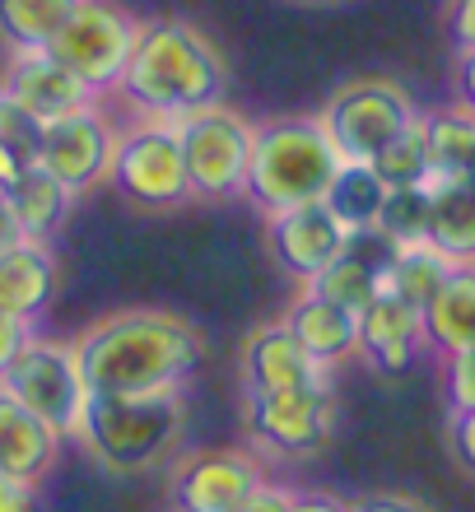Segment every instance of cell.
Segmentation results:
<instances>
[{
	"mask_svg": "<svg viewBox=\"0 0 475 512\" xmlns=\"http://www.w3.org/2000/svg\"><path fill=\"white\" fill-rule=\"evenodd\" d=\"M89 391H173L201 368V326L163 308L108 312L70 340Z\"/></svg>",
	"mask_w": 475,
	"mask_h": 512,
	"instance_id": "obj_1",
	"label": "cell"
},
{
	"mask_svg": "<svg viewBox=\"0 0 475 512\" xmlns=\"http://www.w3.org/2000/svg\"><path fill=\"white\" fill-rule=\"evenodd\" d=\"M229 70L215 42L182 19L136 24V47L126 56L117 94L140 117H187V112L224 103Z\"/></svg>",
	"mask_w": 475,
	"mask_h": 512,
	"instance_id": "obj_2",
	"label": "cell"
},
{
	"mask_svg": "<svg viewBox=\"0 0 475 512\" xmlns=\"http://www.w3.org/2000/svg\"><path fill=\"white\" fill-rule=\"evenodd\" d=\"M177 438H182V387L89 391L80 429H75L70 443H80L108 471L136 475L173 457Z\"/></svg>",
	"mask_w": 475,
	"mask_h": 512,
	"instance_id": "obj_3",
	"label": "cell"
},
{
	"mask_svg": "<svg viewBox=\"0 0 475 512\" xmlns=\"http://www.w3.org/2000/svg\"><path fill=\"white\" fill-rule=\"evenodd\" d=\"M340 163L345 159H340V149L331 145V135L317 117H275V122L257 126L243 196L261 215L326 201Z\"/></svg>",
	"mask_w": 475,
	"mask_h": 512,
	"instance_id": "obj_4",
	"label": "cell"
},
{
	"mask_svg": "<svg viewBox=\"0 0 475 512\" xmlns=\"http://www.w3.org/2000/svg\"><path fill=\"white\" fill-rule=\"evenodd\" d=\"M108 182L112 191H122V201L140 205V210H173V205L191 201V177L173 117H140V122L122 126Z\"/></svg>",
	"mask_w": 475,
	"mask_h": 512,
	"instance_id": "obj_5",
	"label": "cell"
},
{
	"mask_svg": "<svg viewBox=\"0 0 475 512\" xmlns=\"http://www.w3.org/2000/svg\"><path fill=\"white\" fill-rule=\"evenodd\" d=\"M177 122V140H182V159H187L191 196L201 201H229L247 191V168H252V145H257V126L243 112L224 108H201Z\"/></svg>",
	"mask_w": 475,
	"mask_h": 512,
	"instance_id": "obj_6",
	"label": "cell"
},
{
	"mask_svg": "<svg viewBox=\"0 0 475 512\" xmlns=\"http://www.w3.org/2000/svg\"><path fill=\"white\" fill-rule=\"evenodd\" d=\"M415 117H420L415 98L396 80H382V75L340 84L317 112V122L326 126L331 145L340 149V159L354 163H373Z\"/></svg>",
	"mask_w": 475,
	"mask_h": 512,
	"instance_id": "obj_7",
	"label": "cell"
},
{
	"mask_svg": "<svg viewBox=\"0 0 475 512\" xmlns=\"http://www.w3.org/2000/svg\"><path fill=\"white\" fill-rule=\"evenodd\" d=\"M0 387L10 391L19 405H28L38 419H47L61 438H75L84 415V401H89V387H84L80 359H75V345L70 340H52V336H28V345L19 350Z\"/></svg>",
	"mask_w": 475,
	"mask_h": 512,
	"instance_id": "obj_8",
	"label": "cell"
},
{
	"mask_svg": "<svg viewBox=\"0 0 475 512\" xmlns=\"http://www.w3.org/2000/svg\"><path fill=\"white\" fill-rule=\"evenodd\" d=\"M131 47H136V19L122 14L112 0H84L80 10L70 14V24L52 38L47 52L103 98L122 80Z\"/></svg>",
	"mask_w": 475,
	"mask_h": 512,
	"instance_id": "obj_9",
	"label": "cell"
},
{
	"mask_svg": "<svg viewBox=\"0 0 475 512\" xmlns=\"http://www.w3.org/2000/svg\"><path fill=\"white\" fill-rule=\"evenodd\" d=\"M247 433L266 452L280 457H313L336 433V387H303V391H247Z\"/></svg>",
	"mask_w": 475,
	"mask_h": 512,
	"instance_id": "obj_10",
	"label": "cell"
},
{
	"mask_svg": "<svg viewBox=\"0 0 475 512\" xmlns=\"http://www.w3.org/2000/svg\"><path fill=\"white\" fill-rule=\"evenodd\" d=\"M112 149H117V126L98 103H89V108H75L42 126V145L33 163L80 196V191H94L98 182H108Z\"/></svg>",
	"mask_w": 475,
	"mask_h": 512,
	"instance_id": "obj_11",
	"label": "cell"
},
{
	"mask_svg": "<svg viewBox=\"0 0 475 512\" xmlns=\"http://www.w3.org/2000/svg\"><path fill=\"white\" fill-rule=\"evenodd\" d=\"M266 471L252 452L238 447H205L177 461L173 471V508L177 512H238L257 489Z\"/></svg>",
	"mask_w": 475,
	"mask_h": 512,
	"instance_id": "obj_12",
	"label": "cell"
},
{
	"mask_svg": "<svg viewBox=\"0 0 475 512\" xmlns=\"http://www.w3.org/2000/svg\"><path fill=\"white\" fill-rule=\"evenodd\" d=\"M345 238H350V229L326 210V201L266 215V247H271L275 266L299 284L317 280V275L345 252Z\"/></svg>",
	"mask_w": 475,
	"mask_h": 512,
	"instance_id": "obj_13",
	"label": "cell"
},
{
	"mask_svg": "<svg viewBox=\"0 0 475 512\" xmlns=\"http://www.w3.org/2000/svg\"><path fill=\"white\" fill-rule=\"evenodd\" d=\"M243 382L252 396L266 391H303V387H331V368H322L313 354L303 350L294 331L280 322H261L243 340Z\"/></svg>",
	"mask_w": 475,
	"mask_h": 512,
	"instance_id": "obj_14",
	"label": "cell"
},
{
	"mask_svg": "<svg viewBox=\"0 0 475 512\" xmlns=\"http://www.w3.org/2000/svg\"><path fill=\"white\" fill-rule=\"evenodd\" d=\"M0 89H5L19 108L33 112L42 126L56 122V117H66V112H75V108L98 103L94 89H89L75 70L61 66L52 52H14Z\"/></svg>",
	"mask_w": 475,
	"mask_h": 512,
	"instance_id": "obj_15",
	"label": "cell"
},
{
	"mask_svg": "<svg viewBox=\"0 0 475 512\" xmlns=\"http://www.w3.org/2000/svg\"><path fill=\"white\" fill-rule=\"evenodd\" d=\"M424 350H429V345H424L420 308L406 303V298L387 294V289H378L373 303L359 312V354H364L378 373L396 378V373H406Z\"/></svg>",
	"mask_w": 475,
	"mask_h": 512,
	"instance_id": "obj_16",
	"label": "cell"
},
{
	"mask_svg": "<svg viewBox=\"0 0 475 512\" xmlns=\"http://www.w3.org/2000/svg\"><path fill=\"white\" fill-rule=\"evenodd\" d=\"M66 452V438L0 387V475L42 485Z\"/></svg>",
	"mask_w": 475,
	"mask_h": 512,
	"instance_id": "obj_17",
	"label": "cell"
},
{
	"mask_svg": "<svg viewBox=\"0 0 475 512\" xmlns=\"http://www.w3.org/2000/svg\"><path fill=\"white\" fill-rule=\"evenodd\" d=\"M56 298V252L52 243H14L0 252V312H10L19 322H38Z\"/></svg>",
	"mask_w": 475,
	"mask_h": 512,
	"instance_id": "obj_18",
	"label": "cell"
},
{
	"mask_svg": "<svg viewBox=\"0 0 475 512\" xmlns=\"http://www.w3.org/2000/svg\"><path fill=\"white\" fill-rule=\"evenodd\" d=\"M285 326L294 331V340H299L322 368H336V364H345V359L359 354V317L345 312L340 303H326V298L313 294L308 284H303L299 298L289 303Z\"/></svg>",
	"mask_w": 475,
	"mask_h": 512,
	"instance_id": "obj_19",
	"label": "cell"
},
{
	"mask_svg": "<svg viewBox=\"0 0 475 512\" xmlns=\"http://www.w3.org/2000/svg\"><path fill=\"white\" fill-rule=\"evenodd\" d=\"M420 322H424V345L438 350L443 359L471 350L475 345V261L452 266L443 289L420 308Z\"/></svg>",
	"mask_w": 475,
	"mask_h": 512,
	"instance_id": "obj_20",
	"label": "cell"
},
{
	"mask_svg": "<svg viewBox=\"0 0 475 512\" xmlns=\"http://www.w3.org/2000/svg\"><path fill=\"white\" fill-rule=\"evenodd\" d=\"M424 187L434 191L429 243L452 261H475V177H438L429 173Z\"/></svg>",
	"mask_w": 475,
	"mask_h": 512,
	"instance_id": "obj_21",
	"label": "cell"
},
{
	"mask_svg": "<svg viewBox=\"0 0 475 512\" xmlns=\"http://www.w3.org/2000/svg\"><path fill=\"white\" fill-rule=\"evenodd\" d=\"M5 196H10L24 238H33V243H52V233L66 224L70 205H75V191H66L52 173H42L38 163H28L24 173L5 187Z\"/></svg>",
	"mask_w": 475,
	"mask_h": 512,
	"instance_id": "obj_22",
	"label": "cell"
},
{
	"mask_svg": "<svg viewBox=\"0 0 475 512\" xmlns=\"http://www.w3.org/2000/svg\"><path fill=\"white\" fill-rule=\"evenodd\" d=\"M429 163L438 177H475V112L471 108H438L420 112Z\"/></svg>",
	"mask_w": 475,
	"mask_h": 512,
	"instance_id": "obj_23",
	"label": "cell"
},
{
	"mask_svg": "<svg viewBox=\"0 0 475 512\" xmlns=\"http://www.w3.org/2000/svg\"><path fill=\"white\" fill-rule=\"evenodd\" d=\"M84 0H0V38L14 52H47Z\"/></svg>",
	"mask_w": 475,
	"mask_h": 512,
	"instance_id": "obj_24",
	"label": "cell"
},
{
	"mask_svg": "<svg viewBox=\"0 0 475 512\" xmlns=\"http://www.w3.org/2000/svg\"><path fill=\"white\" fill-rule=\"evenodd\" d=\"M387 191L392 187L373 173V163L345 159L340 163V173H336V182H331V191H326V210H331L345 229H368V224H378Z\"/></svg>",
	"mask_w": 475,
	"mask_h": 512,
	"instance_id": "obj_25",
	"label": "cell"
},
{
	"mask_svg": "<svg viewBox=\"0 0 475 512\" xmlns=\"http://www.w3.org/2000/svg\"><path fill=\"white\" fill-rule=\"evenodd\" d=\"M452 266H462V261L443 256L434 243H410V247L396 252V261H392V270H387L382 289L396 294V298H406V303H415V308H424V303L443 289V280L452 275Z\"/></svg>",
	"mask_w": 475,
	"mask_h": 512,
	"instance_id": "obj_26",
	"label": "cell"
},
{
	"mask_svg": "<svg viewBox=\"0 0 475 512\" xmlns=\"http://www.w3.org/2000/svg\"><path fill=\"white\" fill-rule=\"evenodd\" d=\"M373 173H378L387 187H420V182H429L434 163H429V140H424L420 117H415V122H410L406 131L396 135L392 145L373 159Z\"/></svg>",
	"mask_w": 475,
	"mask_h": 512,
	"instance_id": "obj_27",
	"label": "cell"
},
{
	"mask_svg": "<svg viewBox=\"0 0 475 512\" xmlns=\"http://www.w3.org/2000/svg\"><path fill=\"white\" fill-rule=\"evenodd\" d=\"M429 215H434V191L424 187H392L387 201H382L378 229L392 233L401 247L410 243H429Z\"/></svg>",
	"mask_w": 475,
	"mask_h": 512,
	"instance_id": "obj_28",
	"label": "cell"
},
{
	"mask_svg": "<svg viewBox=\"0 0 475 512\" xmlns=\"http://www.w3.org/2000/svg\"><path fill=\"white\" fill-rule=\"evenodd\" d=\"M308 289H313V294H322L326 303H340L345 312H354V317H359V312L373 303V294L382 289V280L373 275V270L359 266L354 256L340 252L336 261H331V266L317 275V280H308Z\"/></svg>",
	"mask_w": 475,
	"mask_h": 512,
	"instance_id": "obj_29",
	"label": "cell"
},
{
	"mask_svg": "<svg viewBox=\"0 0 475 512\" xmlns=\"http://www.w3.org/2000/svg\"><path fill=\"white\" fill-rule=\"evenodd\" d=\"M0 145H10L24 163L38 159V145H42V122L28 108H19L5 89H0Z\"/></svg>",
	"mask_w": 475,
	"mask_h": 512,
	"instance_id": "obj_30",
	"label": "cell"
},
{
	"mask_svg": "<svg viewBox=\"0 0 475 512\" xmlns=\"http://www.w3.org/2000/svg\"><path fill=\"white\" fill-rule=\"evenodd\" d=\"M396 252H401V243H396L392 233H382L378 224H368V229H350V238H345V256H354V261H359L364 270H373L378 280H387Z\"/></svg>",
	"mask_w": 475,
	"mask_h": 512,
	"instance_id": "obj_31",
	"label": "cell"
},
{
	"mask_svg": "<svg viewBox=\"0 0 475 512\" xmlns=\"http://www.w3.org/2000/svg\"><path fill=\"white\" fill-rule=\"evenodd\" d=\"M443 396H448V410H475V345L462 354H448V364H443Z\"/></svg>",
	"mask_w": 475,
	"mask_h": 512,
	"instance_id": "obj_32",
	"label": "cell"
},
{
	"mask_svg": "<svg viewBox=\"0 0 475 512\" xmlns=\"http://www.w3.org/2000/svg\"><path fill=\"white\" fill-rule=\"evenodd\" d=\"M448 443L452 457L475 475V410H448Z\"/></svg>",
	"mask_w": 475,
	"mask_h": 512,
	"instance_id": "obj_33",
	"label": "cell"
},
{
	"mask_svg": "<svg viewBox=\"0 0 475 512\" xmlns=\"http://www.w3.org/2000/svg\"><path fill=\"white\" fill-rule=\"evenodd\" d=\"M448 38L457 52H475V0H448Z\"/></svg>",
	"mask_w": 475,
	"mask_h": 512,
	"instance_id": "obj_34",
	"label": "cell"
},
{
	"mask_svg": "<svg viewBox=\"0 0 475 512\" xmlns=\"http://www.w3.org/2000/svg\"><path fill=\"white\" fill-rule=\"evenodd\" d=\"M28 336H33V326L19 322V317H10V312H0V378H5V368L19 359V350L28 345Z\"/></svg>",
	"mask_w": 475,
	"mask_h": 512,
	"instance_id": "obj_35",
	"label": "cell"
},
{
	"mask_svg": "<svg viewBox=\"0 0 475 512\" xmlns=\"http://www.w3.org/2000/svg\"><path fill=\"white\" fill-rule=\"evenodd\" d=\"M0 512H38V485L0 475Z\"/></svg>",
	"mask_w": 475,
	"mask_h": 512,
	"instance_id": "obj_36",
	"label": "cell"
},
{
	"mask_svg": "<svg viewBox=\"0 0 475 512\" xmlns=\"http://www.w3.org/2000/svg\"><path fill=\"white\" fill-rule=\"evenodd\" d=\"M289 508H294V489L271 485V480H266V485H261L238 512H289Z\"/></svg>",
	"mask_w": 475,
	"mask_h": 512,
	"instance_id": "obj_37",
	"label": "cell"
},
{
	"mask_svg": "<svg viewBox=\"0 0 475 512\" xmlns=\"http://www.w3.org/2000/svg\"><path fill=\"white\" fill-rule=\"evenodd\" d=\"M354 512H429L424 503L406 499V494H373V499H359Z\"/></svg>",
	"mask_w": 475,
	"mask_h": 512,
	"instance_id": "obj_38",
	"label": "cell"
},
{
	"mask_svg": "<svg viewBox=\"0 0 475 512\" xmlns=\"http://www.w3.org/2000/svg\"><path fill=\"white\" fill-rule=\"evenodd\" d=\"M289 512H354V503H340L336 494H317V489H308V494L294 489V508Z\"/></svg>",
	"mask_w": 475,
	"mask_h": 512,
	"instance_id": "obj_39",
	"label": "cell"
},
{
	"mask_svg": "<svg viewBox=\"0 0 475 512\" xmlns=\"http://www.w3.org/2000/svg\"><path fill=\"white\" fill-rule=\"evenodd\" d=\"M457 103L475 112V52H457Z\"/></svg>",
	"mask_w": 475,
	"mask_h": 512,
	"instance_id": "obj_40",
	"label": "cell"
},
{
	"mask_svg": "<svg viewBox=\"0 0 475 512\" xmlns=\"http://www.w3.org/2000/svg\"><path fill=\"white\" fill-rule=\"evenodd\" d=\"M14 243H24V229H19V219H14L10 196L0 191V252H10Z\"/></svg>",
	"mask_w": 475,
	"mask_h": 512,
	"instance_id": "obj_41",
	"label": "cell"
},
{
	"mask_svg": "<svg viewBox=\"0 0 475 512\" xmlns=\"http://www.w3.org/2000/svg\"><path fill=\"white\" fill-rule=\"evenodd\" d=\"M24 168H28V163L19 159V154H14L10 145H0V191L10 187V182H14V177H19V173H24Z\"/></svg>",
	"mask_w": 475,
	"mask_h": 512,
	"instance_id": "obj_42",
	"label": "cell"
},
{
	"mask_svg": "<svg viewBox=\"0 0 475 512\" xmlns=\"http://www.w3.org/2000/svg\"><path fill=\"white\" fill-rule=\"evenodd\" d=\"M173 512H177V508H173Z\"/></svg>",
	"mask_w": 475,
	"mask_h": 512,
	"instance_id": "obj_43",
	"label": "cell"
}]
</instances>
